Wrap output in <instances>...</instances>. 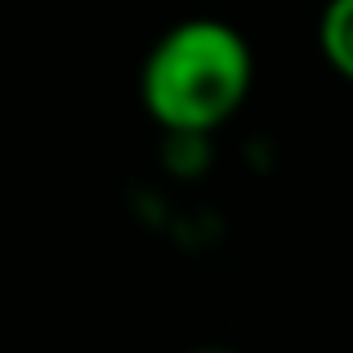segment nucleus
<instances>
[{"label":"nucleus","instance_id":"nucleus-1","mask_svg":"<svg viewBox=\"0 0 353 353\" xmlns=\"http://www.w3.org/2000/svg\"><path fill=\"white\" fill-rule=\"evenodd\" d=\"M255 85V50L224 18H183L152 41L139 68V103L170 134H210L241 112Z\"/></svg>","mask_w":353,"mask_h":353},{"label":"nucleus","instance_id":"nucleus-2","mask_svg":"<svg viewBox=\"0 0 353 353\" xmlns=\"http://www.w3.org/2000/svg\"><path fill=\"white\" fill-rule=\"evenodd\" d=\"M318 50L327 68L353 85V0H327L318 14Z\"/></svg>","mask_w":353,"mask_h":353},{"label":"nucleus","instance_id":"nucleus-3","mask_svg":"<svg viewBox=\"0 0 353 353\" xmlns=\"http://www.w3.org/2000/svg\"><path fill=\"white\" fill-rule=\"evenodd\" d=\"M192 353H233V349H192Z\"/></svg>","mask_w":353,"mask_h":353}]
</instances>
